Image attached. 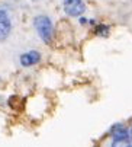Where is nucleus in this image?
Listing matches in <instances>:
<instances>
[{
    "mask_svg": "<svg viewBox=\"0 0 132 147\" xmlns=\"http://www.w3.org/2000/svg\"><path fill=\"white\" fill-rule=\"evenodd\" d=\"M34 26L38 32V36L44 41L45 44H51L54 38V25L52 20L45 15H38L34 19Z\"/></svg>",
    "mask_w": 132,
    "mask_h": 147,
    "instance_id": "nucleus-1",
    "label": "nucleus"
},
{
    "mask_svg": "<svg viewBox=\"0 0 132 147\" xmlns=\"http://www.w3.org/2000/svg\"><path fill=\"white\" fill-rule=\"evenodd\" d=\"M62 7L68 16H81L86 10V5L83 0H62Z\"/></svg>",
    "mask_w": 132,
    "mask_h": 147,
    "instance_id": "nucleus-2",
    "label": "nucleus"
},
{
    "mask_svg": "<svg viewBox=\"0 0 132 147\" xmlns=\"http://www.w3.org/2000/svg\"><path fill=\"white\" fill-rule=\"evenodd\" d=\"M12 32V19L7 10L0 9V42L9 38Z\"/></svg>",
    "mask_w": 132,
    "mask_h": 147,
    "instance_id": "nucleus-3",
    "label": "nucleus"
},
{
    "mask_svg": "<svg viewBox=\"0 0 132 147\" xmlns=\"http://www.w3.org/2000/svg\"><path fill=\"white\" fill-rule=\"evenodd\" d=\"M19 61H20V66L22 67H31V66H35L41 61V53L39 51H28L25 54H22L19 57Z\"/></svg>",
    "mask_w": 132,
    "mask_h": 147,
    "instance_id": "nucleus-4",
    "label": "nucleus"
},
{
    "mask_svg": "<svg viewBox=\"0 0 132 147\" xmlns=\"http://www.w3.org/2000/svg\"><path fill=\"white\" fill-rule=\"evenodd\" d=\"M113 137V140H123V138H129V131L128 128L125 127L123 124H115L111 127V131H109Z\"/></svg>",
    "mask_w": 132,
    "mask_h": 147,
    "instance_id": "nucleus-5",
    "label": "nucleus"
},
{
    "mask_svg": "<svg viewBox=\"0 0 132 147\" xmlns=\"http://www.w3.org/2000/svg\"><path fill=\"white\" fill-rule=\"evenodd\" d=\"M111 147H132V146L129 138H123V140H113Z\"/></svg>",
    "mask_w": 132,
    "mask_h": 147,
    "instance_id": "nucleus-6",
    "label": "nucleus"
},
{
    "mask_svg": "<svg viewBox=\"0 0 132 147\" xmlns=\"http://www.w3.org/2000/svg\"><path fill=\"white\" fill-rule=\"evenodd\" d=\"M96 34L100 35V36H107V35H109V26H106V25H99V26L96 28Z\"/></svg>",
    "mask_w": 132,
    "mask_h": 147,
    "instance_id": "nucleus-7",
    "label": "nucleus"
},
{
    "mask_svg": "<svg viewBox=\"0 0 132 147\" xmlns=\"http://www.w3.org/2000/svg\"><path fill=\"white\" fill-rule=\"evenodd\" d=\"M32 2H41V0H32Z\"/></svg>",
    "mask_w": 132,
    "mask_h": 147,
    "instance_id": "nucleus-8",
    "label": "nucleus"
},
{
    "mask_svg": "<svg viewBox=\"0 0 132 147\" xmlns=\"http://www.w3.org/2000/svg\"><path fill=\"white\" fill-rule=\"evenodd\" d=\"M131 137H132V127H131Z\"/></svg>",
    "mask_w": 132,
    "mask_h": 147,
    "instance_id": "nucleus-9",
    "label": "nucleus"
},
{
    "mask_svg": "<svg viewBox=\"0 0 132 147\" xmlns=\"http://www.w3.org/2000/svg\"><path fill=\"white\" fill-rule=\"evenodd\" d=\"M131 146H132V140H131Z\"/></svg>",
    "mask_w": 132,
    "mask_h": 147,
    "instance_id": "nucleus-10",
    "label": "nucleus"
}]
</instances>
